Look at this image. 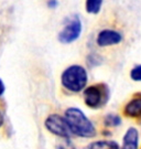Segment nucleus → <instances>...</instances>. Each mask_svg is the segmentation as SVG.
I'll return each mask as SVG.
<instances>
[{
  "label": "nucleus",
  "instance_id": "nucleus-1",
  "mask_svg": "<svg viewBox=\"0 0 141 149\" xmlns=\"http://www.w3.org/2000/svg\"><path fill=\"white\" fill-rule=\"evenodd\" d=\"M64 118L67 122L72 134H75L84 138H92L96 136V129L93 123L85 116V114L79 108L76 107L68 108L65 112Z\"/></svg>",
  "mask_w": 141,
  "mask_h": 149
},
{
  "label": "nucleus",
  "instance_id": "nucleus-2",
  "mask_svg": "<svg viewBox=\"0 0 141 149\" xmlns=\"http://www.w3.org/2000/svg\"><path fill=\"white\" fill-rule=\"evenodd\" d=\"M88 76L86 70L81 65H72L63 72L61 81L62 85L67 91L77 93L82 91L87 84Z\"/></svg>",
  "mask_w": 141,
  "mask_h": 149
},
{
  "label": "nucleus",
  "instance_id": "nucleus-3",
  "mask_svg": "<svg viewBox=\"0 0 141 149\" xmlns=\"http://www.w3.org/2000/svg\"><path fill=\"white\" fill-rule=\"evenodd\" d=\"M110 98V90L108 85L99 83L92 85L84 91V100L85 104L90 108L98 109L104 107Z\"/></svg>",
  "mask_w": 141,
  "mask_h": 149
},
{
  "label": "nucleus",
  "instance_id": "nucleus-4",
  "mask_svg": "<svg viewBox=\"0 0 141 149\" xmlns=\"http://www.w3.org/2000/svg\"><path fill=\"white\" fill-rule=\"evenodd\" d=\"M45 127L53 135H56L58 137H63L65 139H69V137L73 135L65 118L61 117L60 115H56V114L50 115L47 118Z\"/></svg>",
  "mask_w": 141,
  "mask_h": 149
},
{
  "label": "nucleus",
  "instance_id": "nucleus-5",
  "mask_svg": "<svg viewBox=\"0 0 141 149\" xmlns=\"http://www.w3.org/2000/svg\"><path fill=\"white\" fill-rule=\"evenodd\" d=\"M82 33V23L78 17H73L67 21L61 33L58 34V41L62 43H72L77 40Z\"/></svg>",
  "mask_w": 141,
  "mask_h": 149
},
{
  "label": "nucleus",
  "instance_id": "nucleus-6",
  "mask_svg": "<svg viewBox=\"0 0 141 149\" xmlns=\"http://www.w3.org/2000/svg\"><path fill=\"white\" fill-rule=\"evenodd\" d=\"M122 41V36L115 30H103L97 36V44L99 47H108L118 44Z\"/></svg>",
  "mask_w": 141,
  "mask_h": 149
},
{
  "label": "nucleus",
  "instance_id": "nucleus-7",
  "mask_svg": "<svg viewBox=\"0 0 141 149\" xmlns=\"http://www.w3.org/2000/svg\"><path fill=\"white\" fill-rule=\"evenodd\" d=\"M138 143H139V133L135 127H130L124 136L121 149H138Z\"/></svg>",
  "mask_w": 141,
  "mask_h": 149
},
{
  "label": "nucleus",
  "instance_id": "nucleus-8",
  "mask_svg": "<svg viewBox=\"0 0 141 149\" xmlns=\"http://www.w3.org/2000/svg\"><path fill=\"white\" fill-rule=\"evenodd\" d=\"M125 115L128 117H141V94L136 95L125 107Z\"/></svg>",
  "mask_w": 141,
  "mask_h": 149
},
{
  "label": "nucleus",
  "instance_id": "nucleus-9",
  "mask_svg": "<svg viewBox=\"0 0 141 149\" xmlns=\"http://www.w3.org/2000/svg\"><path fill=\"white\" fill-rule=\"evenodd\" d=\"M88 149H119L116 141H96L90 144Z\"/></svg>",
  "mask_w": 141,
  "mask_h": 149
},
{
  "label": "nucleus",
  "instance_id": "nucleus-10",
  "mask_svg": "<svg viewBox=\"0 0 141 149\" xmlns=\"http://www.w3.org/2000/svg\"><path fill=\"white\" fill-rule=\"evenodd\" d=\"M101 6H103L101 0H88V1H86V10L88 13L96 15L99 12Z\"/></svg>",
  "mask_w": 141,
  "mask_h": 149
},
{
  "label": "nucleus",
  "instance_id": "nucleus-11",
  "mask_svg": "<svg viewBox=\"0 0 141 149\" xmlns=\"http://www.w3.org/2000/svg\"><path fill=\"white\" fill-rule=\"evenodd\" d=\"M121 122H122L121 118L115 114H108L104 119L105 126H107V127H117L120 125Z\"/></svg>",
  "mask_w": 141,
  "mask_h": 149
},
{
  "label": "nucleus",
  "instance_id": "nucleus-12",
  "mask_svg": "<svg viewBox=\"0 0 141 149\" xmlns=\"http://www.w3.org/2000/svg\"><path fill=\"white\" fill-rule=\"evenodd\" d=\"M130 77L136 82H141V64L137 65L130 72Z\"/></svg>",
  "mask_w": 141,
  "mask_h": 149
},
{
  "label": "nucleus",
  "instance_id": "nucleus-13",
  "mask_svg": "<svg viewBox=\"0 0 141 149\" xmlns=\"http://www.w3.org/2000/svg\"><path fill=\"white\" fill-rule=\"evenodd\" d=\"M58 149H75L74 145L72 144V141L69 139H65L63 143L58 146Z\"/></svg>",
  "mask_w": 141,
  "mask_h": 149
},
{
  "label": "nucleus",
  "instance_id": "nucleus-14",
  "mask_svg": "<svg viewBox=\"0 0 141 149\" xmlns=\"http://www.w3.org/2000/svg\"><path fill=\"white\" fill-rule=\"evenodd\" d=\"M47 5H49L50 8H55V7H58V1H49Z\"/></svg>",
  "mask_w": 141,
  "mask_h": 149
},
{
  "label": "nucleus",
  "instance_id": "nucleus-15",
  "mask_svg": "<svg viewBox=\"0 0 141 149\" xmlns=\"http://www.w3.org/2000/svg\"><path fill=\"white\" fill-rule=\"evenodd\" d=\"M3 92H5V85H3V82L0 79V96L3 94Z\"/></svg>",
  "mask_w": 141,
  "mask_h": 149
},
{
  "label": "nucleus",
  "instance_id": "nucleus-16",
  "mask_svg": "<svg viewBox=\"0 0 141 149\" xmlns=\"http://www.w3.org/2000/svg\"><path fill=\"white\" fill-rule=\"evenodd\" d=\"M3 124V116H2V114L0 113V126Z\"/></svg>",
  "mask_w": 141,
  "mask_h": 149
}]
</instances>
